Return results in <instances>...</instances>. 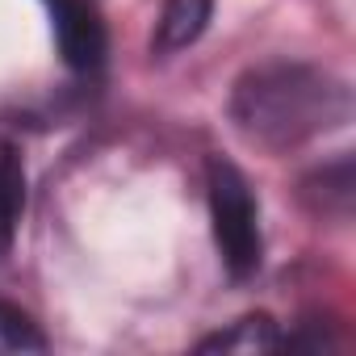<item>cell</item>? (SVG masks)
Masks as SVG:
<instances>
[{
	"label": "cell",
	"instance_id": "6da1fadb",
	"mask_svg": "<svg viewBox=\"0 0 356 356\" xmlns=\"http://www.w3.org/2000/svg\"><path fill=\"white\" fill-rule=\"evenodd\" d=\"M231 113L252 143L268 151H289L348 122L352 101H348V88L318 67L268 63V67H252L235 84Z\"/></svg>",
	"mask_w": 356,
	"mask_h": 356
},
{
	"label": "cell",
	"instance_id": "7a4b0ae2",
	"mask_svg": "<svg viewBox=\"0 0 356 356\" xmlns=\"http://www.w3.org/2000/svg\"><path fill=\"white\" fill-rule=\"evenodd\" d=\"M206 197H210V227L222 268L235 281L256 277L264 260V235H260V206L252 197L248 176L231 159L214 155L206 163Z\"/></svg>",
	"mask_w": 356,
	"mask_h": 356
},
{
	"label": "cell",
	"instance_id": "3957f363",
	"mask_svg": "<svg viewBox=\"0 0 356 356\" xmlns=\"http://www.w3.org/2000/svg\"><path fill=\"white\" fill-rule=\"evenodd\" d=\"M51 13V30L59 42V55L72 72L92 76L105 63V26L92 0H42Z\"/></svg>",
	"mask_w": 356,
	"mask_h": 356
},
{
	"label": "cell",
	"instance_id": "277c9868",
	"mask_svg": "<svg viewBox=\"0 0 356 356\" xmlns=\"http://www.w3.org/2000/svg\"><path fill=\"white\" fill-rule=\"evenodd\" d=\"M210 13H214V0H163V13H159V26H155V42L151 47L159 55H172V51L193 47L206 34Z\"/></svg>",
	"mask_w": 356,
	"mask_h": 356
},
{
	"label": "cell",
	"instance_id": "5b68a950",
	"mask_svg": "<svg viewBox=\"0 0 356 356\" xmlns=\"http://www.w3.org/2000/svg\"><path fill=\"white\" fill-rule=\"evenodd\" d=\"M22 210H26V168L17 159V151L5 147L0 151V256L13 248Z\"/></svg>",
	"mask_w": 356,
	"mask_h": 356
},
{
	"label": "cell",
	"instance_id": "8992f818",
	"mask_svg": "<svg viewBox=\"0 0 356 356\" xmlns=\"http://www.w3.org/2000/svg\"><path fill=\"white\" fill-rule=\"evenodd\" d=\"M281 331L268 314H248L239 318L235 327L202 339V352H268V348H281Z\"/></svg>",
	"mask_w": 356,
	"mask_h": 356
},
{
	"label": "cell",
	"instance_id": "52a82bcc",
	"mask_svg": "<svg viewBox=\"0 0 356 356\" xmlns=\"http://www.w3.org/2000/svg\"><path fill=\"white\" fill-rule=\"evenodd\" d=\"M42 348H47V335L38 331V323L17 306L0 302V352H42Z\"/></svg>",
	"mask_w": 356,
	"mask_h": 356
}]
</instances>
